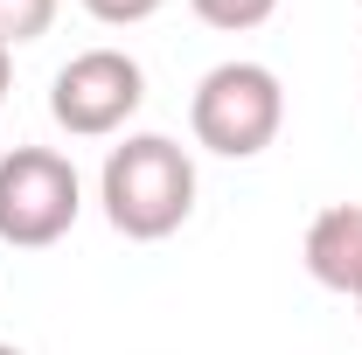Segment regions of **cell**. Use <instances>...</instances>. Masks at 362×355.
Listing matches in <instances>:
<instances>
[{
  "mask_svg": "<svg viewBox=\"0 0 362 355\" xmlns=\"http://www.w3.org/2000/svg\"><path fill=\"white\" fill-rule=\"evenodd\" d=\"M188 126H195V146L223 161H251L286 126V91L265 63H216L188 98Z\"/></svg>",
  "mask_w": 362,
  "mask_h": 355,
  "instance_id": "2",
  "label": "cell"
},
{
  "mask_svg": "<svg viewBox=\"0 0 362 355\" xmlns=\"http://www.w3.org/2000/svg\"><path fill=\"white\" fill-rule=\"evenodd\" d=\"M168 0H84L90 21H105V28H133V21H153Z\"/></svg>",
  "mask_w": 362,
  "mask_h": 355,
  "instance_id": "8",
  "label": "cell"
},
{
  "mask_svg": "<svg viewBox=\"0 0 362 355\" xmlns=\"http://www.w3.org/2000/svg\"><path fill=\"white\" fill-rule=\"evenodd\" d=\"M139 105H146V70L126 49H84L49 84V119L70 139H112Z\"/></svg>",
  "mask_w": 362,
  "mask_h": 355,
  "instance_id": "4",
  "label": "cell"
},
{
  "mask_svg": "<svg viewBox=\"0 0 362 355\" xmlns=\"http://www.w3.org/2000/svg\"><path fill=\"white\" fill-rule=\"evenodd\" d=\"M356 307H362V300H356Z\"/></svg>",
  "mask_w": 362,
  "mask_h": 355,
  "instance_id": "11",
  "label": "cell"
},
{
  "mask_svg": "<svg viewBox=\"0 0 362 355\" xmlns=\"http://www.w3.org/2000/svg\"><path fill=\"white\" fill-rule=\"evenodd\" d=\"M188 7H195V21H209V28H223V35L265 28L272 14H279V0H188Z\"/></svg>",
  "mask_w": 362,
  "mask_h": 355,
  "instance_id": "7",
  "label": "cell"
},
{
  "mask_svg": "<svg viewBox=\"0 0 362 355\" xmlns=\"http://www.w3.org/2000/svg\"><path fill=\"white\" fill-rule=\"evenodd\" d=\"M84 209V181L56 146H14L0 153V244L14 251H49L70 237Z\"/></svg>",
  "mask_w": 362,
  "mask_h": 355,
  "instance_id": "3",
  "label": "cell"
},
{
  "mask_svg": "<svg viewBox=\"0 0 362 355\" xmlns=\"http://www.w3.org/2000/svg\"><path fill=\"white\" fill-rule=\"evenodd\" d=\"M307 272L327 293L362 300V202H334L307 223Z\"/></svg>",
  "mask_w": 362,
  "mask_h": 355,
  "instance_id": "5",
  "label": "cell"
},
{
  "mask_svg": "<svg viewBox=\"0 0 362 355\" xmlns=\"http://www.w3.org/2000/svg\"><path fill=\"white\" fill-rule=\"evenodd\" d=\"M7 84H14V63H7V49H0V98H7Z\"/></svg>",
  "mask_w": 362,
  "mask_h": 355,
  "instance_id": "9",
  "label": "cell"
},
{
  "mask_svg": "<svg viewBox=\"0 0 362 355\" xmlns=\"http://www.w3.org/2000/svg\"><path fill=\"white\" fill-rule=\"evenodd\" d=\"M49 21H56V0H0V49L42 42Z\"/></svg>",
  "mask_w": 362,
  "mask_h": 355,
  "instance_id": "6",
  "label": "cell"
},
{
  "mask_svg": "<svg viewBox=\"0 0 362 355\" xmlns=\"http://www.w3.org/2000/svg\"><path fill=\"white\" fill-rule=\"evenodd\" d=\"M0 355H21V349H7V342H0Z\"/></svg>",
  "mask_w": 362,
  "mask_h": 355,
  "instance_id": "10",
  "label": "cell"
},
{
  "mask_svg": "<svg viewBox=\"0 0 362 355\" xmlns=\"http://www.w3.org/2000/svg\"><path fill=\"white\" fill-rule=\"evenodd\" d=\"M98 202L105 223L133 244H160L175 237L188 209H195V161L181 153L168 133H133L105 153V175H98Z\"/></svg>",
  "mask_w": 362,
  "mask_h": 355,
  "instance_id": "1",
  "label": "cell"
}]
</instances>
